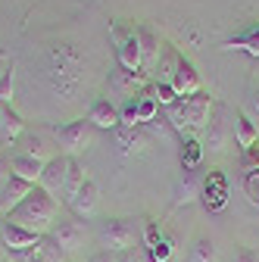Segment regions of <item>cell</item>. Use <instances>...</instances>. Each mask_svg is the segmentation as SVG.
Instances as JSON below:
<instances>
[{
    "instance_id": "5b68a950",
    "label": "cell",
    "mask_w": 259,
    "mask_h": 262,
    "mask_svg": "<svg viewBox=\"0 0 259 262\" xmlns=\"http://www.w3.org/2000/svg\"><path fill=\"white\" fill-rule=\"evenodd\" d=\"M94 131H97V128H94L88 119H72V122H66V125H59V128H56V147H59V153L78 159V156L91 147Z\"/></svg>"
},
{
    "instance_id": "7402d4cb",
    "label": "cell",
    "mask_w": 259,
    "mask_h": 262,
    "mask_svg": "<svg viewBox=\"0 0 259 262\" xmlns=\"http://www.w3.org/2000/svg\"><path fill=\"white\" fill-rule=\"evenodd\" d=\"M88 181V175H84V166H81V162L78 159H72L69 156V172H66V187H62V203H72V196L78 193V187Z\"/></svg>"
},
{
    "instance_id": "d4e9b609",
    "label": "cell",
    "mask_w": 259,
    "mask_h": 262,
    "mask_svg": "<svg viewBox=\"0 0 259 262\" xmlns=\"http://www.w3.org/2000/svg\"><path fill=\"white\" fill-rule=\"evenodd\" d=\"M13 91H16V66L0 75V106H13Z\"/></svg>"
},
{
    "instance_id": "ba28073f",
    "label": "cell",
    "mask_w": 259,
    "mask_h": 262,
    "mask_svg": "<svg viewBox=\"0 0 259 262\" xmlns=\"http://www.w3.org/2000/svg\"><path fill=\"white\" fill-rule=\"evenodd\" d=\"M66 172H69V156L56 153L53 159L44 162V172H41V187L50 196H62V187H66Z\"/></svg>"
},
{
    "instance_id": "8992f818",
    "label": "cell",
    "mask_w": 259,
    "mask_h": 262,
    "mask_svg": "<svg viewBox=\"0 0 259 262\" xmlns=\"http://www.w3.org/2000/svg\"><path fill=\"white\" fill-rule=\"evenodd\" d=\"M156 97H153V88H144L141 94L128 97V100L119 106V116H122V128H138L144 122H153L156 119Z\"/></svg>"
},
{
    "instance_id": "4dcf8cb0",
    "label": "cell",
    "mask_w": 259,
    "mask_h": 262,
    "mask_svg": "<svg viewBox=\"0 0 259 262\" xmlns=\"http://www.w3.org/2000/svg\"><path fill=\"white\" fill-rule=\"evenodd\" d=\"M84 262H119V256L110 253V250H97V253H91Z\"/></svg>"
},
{
    "instance_id": "f1b7e54d",
    "label": "cell",
    "mask_w": 259,
    "mask_h": 262,
    "mask_svg": "<svg viewBox=\"0 0 259 262\" xmlns=\"http://www.w3.org/2000/svg\"><path fill=\"white\" fill-rule=\"evenodd\" d=\"M231 262H259V256H256L250 247H238L234 256H231Z\"/></svg>"
},
{
    "instance_id": "7a4b0ae2",
    "label": "cell",
    "mask_w": 259,
    "mask_h": 262,
    "mask_svg": "<svg viewBox=\"0 0 259 262\" xmlns=\"http://www.w3.org/2000/svg\"><path fill=\"white\" fill-rule=\"evenodd\" d=\"M209 113H212V97L200 91L190 97H178L172 106H166V122L178 131H197V128H206Z\"/></svg>"
},
{
    "instance_id": "52a82bcc",
    "label": "cell",
    "mask_w": 259,
    "mask_h": 262,
    "mask_svg": "<svg viewBox=\"0 0 259 262\" xmlns=\"http://www.w3.org/2000/svg\"><path fill=\"white\" fill-rule=\"evenodd\" d=\"M231 131H234L231 110L222 106V103H212V113H209V122H206V150H212V153L225 150Z\"/></svg>"
},
{
    "instance_id": "e0dca14e",
    "label": "cell",
    "mask_w": 259,
    "mask_h": 262,
    "mask_svg": "<svg viewBox=\"0 0 259 262\" xmlns=\"http://www.w3.org/2000/svg\"><path fill=\"white\" fill-rule=\"evenodd\" d=\"M10 169L16 178L28 181V184H41V172H44V162L35 159V156H28V153H13L10 159Z\"/></svg>"
},
{
    "instance_id": "277c9868",
    "label": "cell",
    "mask_w": 259,
    "mask_h": 262,
    "mask_svg": "<svg viewBox=\"0 0 259 262\" xmlns=\"http://www.w3.org/2000/svg\"><path fill=\"white\" fill-rule=\"evenodd\" d=\"M110 38L116 44V56L122 69H132V72H144L141 69V41H138V28L125 19H116L110 25Z\"/></svg>"
},
{
    "instance_id": "d6a6232c",
    "label": "cell",
    "mask_w": 259,
    "mask_h": 262,
    "mask_svg": "<svg viewBox=\"0 0 259 262\" xmlns=\"http://www.w3.org/2000/svg\"><path fill=\"white\" fill-rule=\"evenodd\" d=\"M0 144H4V138H0Z\"/></svg>"
},
{
    "instance_id": "5bb4252c",
    "label": "cell",
    "mask_w": 259,
    "mask_h": 262,
    "mask_svg": "<svg viewBox=\"0 0 259 262\" xmlns=\"http://www.w3.org/2000/svg\"><path fill=\"white\" fill-rule=\"evenodd\" d=\"M135 28H138V41H141V69H144V72H153L159 53H163L159 35H156L150 25H135Z\"/></svg>"
},
{
    "instance_id": "484cf974",
    "label": "cell",
    "mask_w": 259,
    "mask_h": 262,
    "mask_svg": "<svg viewBox=\"0 0 259 262\" xmlns=\"http://www.w3.org/2000/svg\"><path fill=\"white\" fill-rule=\"evenodd\" d=\"M7 259H10V262H47V259H44L41 244L25 247V250H10V253H7Z\"/></svg>"
},
{
    "instance_id": "4316f807",
    "label": "cell",
    "mask_w": 259,
    "mask_h": 262,
    "mask_svg": "<svg viewBox=\"0 0 259 262\" xmlns=\"http://www.w3.org/2000/svg\"><path fill=\"white\" fill-rule=\"evenodd\" d=\"M41 250H44V259H47V262H66V259H69V253L62 250L50 234H44V237H41Z\"/></svg>"
},
{
    "instance_id": "2e32d148",
    "label": "cell",
    "mask_w": 259,
    "mask_h": 262,
    "mask_svg": "<svg viewBox=\"0 0 259 262\" xmlns=\"http://www.w3.org/2000/svg\"><path fill=\"white\" fill-rule=\"evenodd\" d=\"M88 122L94 128L110 131V128H119L122 125V116H119V106L116 103H110V100H94V106L88 110Z\"/></svg>"
},
{
    "instance_id": "9c48e42d",
    "label": "cell",
    "mask_w": 259,
    "mask_h": 262,
    "mask_svg": "<svg viewBox=\"0 0 259 262\" xmlns=\"http://www.w3.org/2000/svg\"><path fill=\"white\" fill-rule=\"evenodd\" d=\"M62 250L66 253H78L81 247H84V237H88V231H84V225L75 219V222H56L50 231H47Z\"/></svg>"
},
{
    "instance_id": "3957f363",
    "label": "cell",
    "mask_w": 259,
    "mask_h": 262,
    "mask_svg": "<svg viewBox=\"0 0 259 262\" xmlns=\"http://www.w3.org/2000/svg\"><path fill=\"white\" fill-rule=\"evenodd\" d=\"M97 237H100V247L122 256L128 250H135L138 244V222L135 219H106L97 228Z\"/></svg>"
},
{
    "instance_id": "ffe728a7",
    "label": "cell",
    "mask_w": 259,
    "mask_h": 262,
    "mask_svg": "<svg viewBox=\"0 0 259 262\" xmlns=\"http://www.w3.org/2000/svg\"><path fill=\"white\" fill-rule=\"evenodd\" d=\"M234 138H238V147L247 153V150H253L256 147V141H259V131H256V125L250 122V116H234Z\"/></svg>"
},
{
    "instance_id": "83f0119b",
    "label": "cell",
    "mask_w": 259,
    "mask_h": 262,
    "mask_svg": "<svg viewBox=\"0 0 259 262\" xmlns=\"http://www.w3.org/2000/svg\"><path fill=\"white\" fill-rule=\"evenodd\" d=\"M244 193H247V200L253 206H259V166H253L247 175H244Z\"/></svg>"
},
{
    "instance_id": "ac0fdd59",
    "label": "cell",
    "mask_w": 259,
    "mask_h": 262,
    "mask_svg": "<svg viewBox=\"0 0 259 262\" xmlns=\"http://www.w3.org/2000/svg\"><path fill=\"white\" fill-rule=\"evenodd\" d=\"M225 50H241V53L259 59V22H253L250 28H244V31H238L234 38H228V41H225Z\"/></svg>"
},
{
    "instance_id": "8fae6325",
    "label": "cell",
    "mask_w": 259,
    "mask_h": 262,
    "mask_svg": "<svg viewBox=\"0 0 259 262\" xmlns=\"http://www.w3.org/2000/svg\"><path fill=\"white\" fill-rule=\"evenodd\" d=\"M172 88L178 91V97H190V94H200V91H203V78H200V72H197V66H193L184 53H181V59H178Z\"/></svg>"
},
{
    "instance_id": "f546056e",
    "label": "cell",
    "mask_w": 259,
    "mask_h": 262,
    "mask_svg": "<svg viewBox=\"0 0 259 262\" xmlns=\"http://www.w3.org/2000/svg\"><path fill=\"white\" fill-rule=\"evenodd\" d=\"M119 262H150V256H147L144 250H138V247H135V250L122 253V256H119Z\"/></svg>"
},
{
    "instance_id": "9a60e30c",
    "label": "cell",
    "mask_w": 259,
    "mask_h": 262,
    "mask_svg": "<svg viewBox=\"0 0 259 262\" xmlns=\"http://www.w3.org/2000/svg\"><path fill=\"white\" fill-rule=\"evenodd\" d=\"M31 187H35V184H28V181H22V178H16V175H13L4 187H0V215L7 219V215H10V212L25 200V196L31 193Z\"/></svg>"
},
{
    "instance_id": "30bf717a",
    "label": "cell",
    "mask_w": 259,
    "mask_h": 262,
    "mask_svg": "<svg viewBox=\"0 0 259 262\" xmlns=\"http://www.w3.org/2000/svg\"><path fill=\"white\" fill-rule=\"evenodd\" d=\"M69 209L75 212V219L81 222V219H94L97 215V209H100V187H97V181H84L81 187H78V193L72 196V203H69Z\"/></svg>"
},
{
    "instance_id": "603a6c76",
    "label": "cell",
    "mask_w": 259,
    "mask_h": 262,
    "mask_svg": "<svg viewBox=\"0 0 259 262\" xmlns=\"http://www.w3.org/2000/svg\"><path fill=\"white\" fill-rule=\"evenodd\" d=\"M187 262H219V247L212 237H197L187 253Z\"/></svg>"
},
{
    "instance_id": "1f68e13d",
    "label": "cell",
    "mask_w": 259,
    "mask_h": 262,
    "mask_svg": "<svg viewBox=\"0 0 259 262\" xmlns=\"http://www.w3.org/2000/svg\"><path fill=\"white\" fill-rule=\"evenodd\" d=\"M250 110H253V116L259 119V88H253V94H250Z\"/></svg>"
},
{
    "instance_id": "4fadbf2b",
    "label": "cell",
    "mask_w": 259,
    "mask_h": 262,
    "mask_svg": "<svg viewBox=\"0 0 259 262\" xmlns=\"http://www.w3.org/2000/svg\"><path fill=\"white\" fill-rule=\"evenodd\" d=\"M147 88V75L144 72H132V69H122L119 66V72H113V78H110V91L116 94V97H135V94H141Z\"/></svg>"
},
{
    "instance_id": "7c38bea8",
    "label": "cell",
    "mask_w": 259,
    "mask_h": 262,
    "mask_svg": "<svg viewBox=\"0 0 259 262\" xmlns=\"http://www.w3.org/2000/svg\"><path fill=\"white\" fill-rule=\"evenodd\" d=\"M0 244L7 247V253L10 250H25V247L41 244V234H35V231H28V228L13 225L10 219H4V222H0Z\"/></svg>"
},
{
    "instance_id": "d6986e66",
    "label": "cell",
    "mask_w": 259,
    "mask_h": 262,
    "mask_svg": "<svg viewBox=\"0 0 259 262\" xmlns=\"http://www.w3.org/2000/svg\"><path fill=\"white\" fill-rule=\"evenodd\" d=\"M25 135V122L22 116L13 110V106H0V138H4V144L16 141Z\"/></svg>"
},
{
    "instance_id": "cb8c5ba5",
    "label": "cell",
    "mask_w": 259,
    "mask_h": 262,
    "mask_svg": "<svg viewBox=\"0 0 259 262\" xmlns=\"http://www.w3.org/2000/svg\"><path fill=\"white\" fill-rule=\"evenodd\" d=\"M116 131H119V153H135V150H141V147L147 144L135 128H122V125H119Z\"/></svg>"
},
{
    "instance_id": "44dd1931",
    "label": "cell",
    "mask_w": 259,
    "mask_h": 262,
    "mask_svg": "<svg viewBox=\"0 0 259 262\" xmlns=\"http://www.w3.org/2000/svg\"><path fill=\"white\" fill-rule=\"evenodd\" d=\"M19 153H28V156L41 159V162H47V159L56 156L53 147H50V141H47L44 135H22V150H19Z\"/></svg>"
},
{
    "instance_id": "6da1fadb",
    "label": "cell",
    "mask_w": 259,
    "mask_h": 262,
    "mask_svg": "<svg viewBox=\"0 0 259 262\" xmlns=\"http://www.w3.org/2000/svg\"><path fill=\"white\" fill-rule=\"evenodd\" d=\"M56 215H59V203H56V196H50L41 184L31 187V193L25 196V200L7 215L13 225H22L28 228V231H35V234H47L50 228L56 225Z\"/></svg>"
}]
</instances>
